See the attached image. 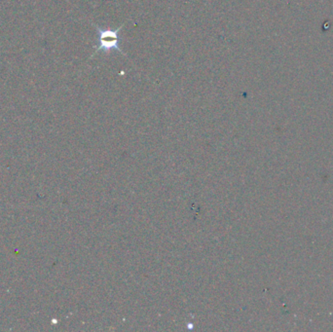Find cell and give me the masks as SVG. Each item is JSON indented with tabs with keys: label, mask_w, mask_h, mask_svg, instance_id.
I'll return each instance as SVG.
<instances>
[{
	"label": "cell",
	"mask_w": 333,
	"mask_h": 332,
	"mask_svg": "<svg viewBox=\"0 0 333 332\" xmlns=\"http://www.w3.org/2000/svg\"><path fill=\"white\" fill-rule=\"evenodd\" d=\"M94 27L96 28L98 35H99V45L98 47H96V53L99 52H104V53H109L112 50H116L118 52H120L123 56H126L125 53L122 51L121 47H120V31L122 30V28L124 27V25H122L120 28L116 29V30H111V29H101L99 27H97L96 25H94ZM94 54V55H95Z\"/></svg>",
	"instance_id": "1"
}]
</instances>
